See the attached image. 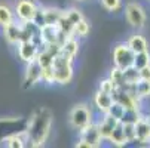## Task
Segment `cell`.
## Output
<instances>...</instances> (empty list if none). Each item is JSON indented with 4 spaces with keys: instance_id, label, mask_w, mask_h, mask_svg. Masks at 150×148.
Wrapping results in <instances>:
<instances>
[{
    "instance_id": "cell-16",
    "label": "cell",
    "mask_w": 150,
    "mask_h": 148,
    "mask_svg": "<svg viewBox=\"0 0 150 148\" xmlns=\"http://www.w3.org/2000/svg\"><path fill=\"white\" fill-rule=\"evenodd\" d=\"M42 15H43L45 25H57L59 18L64 15V12L59 9H55V8H48V9L42 11Z\"/></svg>"
},
{
    "instance_id": "cell-6",
    "label": "cell",
    "mask_w": 150,
    "mask_h": 148,
    "mask_svg": "<svg viewBox=\"0 0 150 148\" xmlns=\"http://www.w3.org/2000/svg\"><path fill=\"white\" fill-rule=\"evenodd\" d=\"M39 46L34 40H25L18 43V55L24 62H31L37 58Z\"/></svg>"
},
{
    "instance_id": "cell-36",
    "label": "cell",
    "mask_w": 150,
    "mask_h": 148,
    "mask_svg": "<svg viewBox=\"0 0 150 148\" xmlns=\"http://www.w3.org/2000/svg\"><path fill=\"white\" fill-rule=\"evenodd\" d=\"M146 120H147V123H149V124H150V114H149V116H147V117H146Z\"/></svg>"
},
{
    "instance_id": "cell-30",
    "label": "cell",
    "mask_w": 150,
    "mask_h": 148,
    "mask_svg": "<svg viewBox=\"0 0 150 148\" xmlns=\"http://www.w3.org/2000/svg\"><path fill=\"white\" fill-rule=\"evenodd\" d=\"M64 15H66V18H69L74 25L79 22V21H82V19H83L82 12H80V11H77V9H74V8H71V9L66 11V12H64Z\"/></svg>"
},
{
    "instance_id": "cell-15",
    "label": "cell",
    "mask_w": 150,
    "mask_h": 148,
    "mask_svg": "<svg viewBox=\"0 0 150 148\" xmlns=\"http://www.w3.org/2000/svg\"><path fill=\"white\" fill-rule=\"evenodd\" d=\"M128 46H129V49L134 52V53H138V52H144V51H149V45L147 41L143 36L140 34H134L131 36L129 39H128Z\"/></svg>"
},
{
    "instance_id": "cell-29",
    "label": "cell",
    "mask_w": 150,
    "mask_h": 148,
    "mask_svg": "<svg viewBox=\"0 0 150 148\" xmlns=\"http://www.w3.org/2000/svg\"><path fill=\"white\" fill-rule=\"evenodd\" d=\"M42 81H45L48 84H52L55 83V77H54V67L49 65V67H43L42 68Z\"/></svg>"
},
{
    "instance_id": "cell-1",
    "label": "cell",
    "mask_w": 150,
    "mask_h": 148,
    "mask_svg": "<svg viewBox=\"0 0 150 148\" xmlns=\"http://www.w3.org/2000/svg\"><path fill=\"white\" fill-rule=\"evenodd\" d=\"M51 128H52V113L45 107L37 108L31 114V117L28 120L27 130L24 133L27 142H30L31 147L45 145V142L49 136Z\"/></svg>"
},
{
    "instance_id": "cell-12",
    "label": "cell",
    "mask_w": 150,
    "mask_h": 148,
    "mask_svg": "<svg viewBox=\"0 0 150 148\" xmlns=\"http://www.w3.org/2000/svg\"><path fill=\"white\" fill-rule=\"evenodd\" d=\"M54 77H55V83H58V84L70 83L71 79H73V67L67 65V67L54 68Z\"/></svg>"
},
{
    "instance_id": "cell-27",
    "label": "cell",
    "mask_w": 150,
    "mask_h": 148,
    "mask_svg": "<svg viewBox=\"0 0 150 148\" xmlns=\"http://www.w3.org/2000/svg\"><path fill=\"white\" fill-rule=\"evenodd\" d=\"M89 30H91V25L85 21V18L82 21L74 25V30H73V36H79V37H86L89 34Z\"/></svg>"
},
{
    "instance_id": "cell-18",
    "label": "cell",
    "mask_w": 150,
    "mask_h": 148,
    "mask_svg": "<svg viewBox=\"0 0 150 148\" xmlns=\"http://www.w3.org/2000/svg\"><path fill=\"white\" fill-rule=\"evenodd\" d=\"M143 116L140 114V108H125L123 110V114L120 117V123H137Z\"/></svg>"
},
{
    "instance_id": "cell-17",
    "label": "cell",
    "mask_w": 150,
    "mask_h": 148,
    "mask_svg": "<svg viewBox=\"0 0 150 148\" xmlns=\"http://www.w3.org/2000/svg\"><path fill=\"white\" fill-rule=\"evenodd\" d=\"M109 141L116 145V147H122V145H126V139H125V133H123V124L119 121L116 126H115V129L112 130L110 136H109Z\"/></svg>"
},
{
    "instance_id": "cell-24",
    "label": "cell",
    "mask_w": 150,
    "mask_h": 148,
    "mask_svg": "<svg viewBox=\"0 0 150 148\" xmlns=\"http://www.w3.org/2000/svg\"><path fill=\"white\" fill-rule=\"evenodd\" d=\"M11 22H13L12 11L8 6H5V5H0V25L5 27V25H9Z\"/></svg>"
},
{
    "instance_id": "cell-8",
    "label": "cell",
    "mask_w": 150,
    "mask_h": 148,
    "mask_svg": "<svg viewBox=\"0 0 150 148\" xmlns=\"http://www.w3.org/2000/svg\"><path fill=\"white\" fill-rule=\"evenodd\" d=\"M80 139H83L85 142H88L91 148H95V147H100L101 142H103V138L98 132V128L97 124L91 123L88 124L86 128L80 129Z\"/></svg>"
},
{
    "instance_id": "cell-23",
    "label": "cell",
    "mask_w": 150,
    "mask_h": 148,
    "mask_svg": "<svg viewBox=\"0 0 150 148\" xmlns=\"http://www.w3.org/2000/svg\"><path fill=\"white\" fill-rule=\"evenodd\" d=\"M123 77H125L126 84H135L140 80V71L134 65H131L123 70Z\"/></svg>"
},
{
    "instance_id": "cell-35",
    "label": "cell",
    "mask_w": 150,
    "mask_h": 148,
    "mask_svg": "<svg viewBox=\"0 0 150 148\" xmlns=\"http://www.w3.org/2000/svg\"><path fill=\"white\" fill-rule=\"evenodd\" d=\"M76 148H91V147H89L88 142H85L83 139H79V141L76 142Z\"/></svg>"
},
{
    "instance_id": "cell-14",
    "label": "cell",
    "mask_w": 150,
    "mask_h": 148,
    "mask_svg": "<svg viewBox=\"0 0 150 148\" xmlns=\"http://www.w3.org/2000/svg\"><path fill=\"white\" fill-rule=\"evenodd\" d=\"M77 52H79V43H77V40L74 39V36L67 37V40L61 45V53L66 55L70 59H74Z\"/></svg>"
},
{
    "instance_id": "cell-3",
    "label": "cell",
    "mask_w": 150,
    "mask_h": 148,
    "mask_svg": "<svg viewBox=\"0 0 150 148\" xmlns=\"http://www.w3.org/2000/svg\"><path fill=\"white\" fill-rule=\"evenodd\" d=\"M134 56L135 53L129 49L128 45H117L113 49V61H115V67H119L120 70H125L128 67H131L134 64Z\"/></svg>"
},
{
    "instance_id": "cell-10",
    "label": "cell",
    "mask_w": 150,
    "mask_h": 148,
    "mask_svg": "<svg viewBox=\"0 0 150 148\" xmlns=\"http://www.w3.org/2000/svg\"><path fill=\"white\" fill-rule=\"evenodd\" d=\"M21 30H23V25H18L15 22H11L9 25H5L3 27V34H5V39L12 45H18L21 41Z\"/></svg>"
},
{
    "instance_id": "cell-22",
    "label": "cell",
    "mask_w": 150,
    "mask_h": 148,
    "mask_svg": "<svg viewBox=\"0 0 150 148\" xmlns=\"http://www.w3.org/2000/svg\"><path fill=\"white\" fill-rule=\"evenodd\" d=\"M110 80L113 81V84L116 88H123L126 86V81L123 77V70H120L119 67H113L110 71Z\"/></svg>"
},
{
    "instance_id": "cell-11",
    "label": "cell",
    "mask_w": 150,
    "mask_h": 148,
    "mask_svg": "<svg viewBox=\"0 0 150 148\" xmlns=\"http://www.w3.org/2000/svg\"><path fill=\"white\" fill-rule=\"evenodd\" d=\"M149 139H150V124L144 117H141L135 123V141L144 144L149 142Z\"/></svg>"
},
{
    "instance_id": "cell-9",
    "label": "cell",
    "mask_w": 150,
    "mask_h": 148,
    "mask_svg": "<svg viewBox=\"0 0 150 148\" xmlns=\"http://www.w3.org/2000/svg\"><path fill=\"white\" fill-rule=\"evenodd\" d=\"M117 123H119L117 119H115V117H112L110 114L104 113V119H103L100 123H97V128H98V132H100L101 138H103V139H109L112 130L115 129V126H116Z\"/></svg>"
},
{
    "instance_id": "cell-37",
    "label": "cell",
    "mask_w": 150,
    "mask_h": 148,
    "mask_svg": "<svg viewBox=\"0 0 150 148\" xmlns=\"http://www.w3.org/2000/svg\"><path fill=\"white\" fill-rule=\"evenodd\" d=\"M74 2H83V0H74Z\"/></svg>"
},
{
    "instance_id": "cell-7",
    "label": "cell",
    "mask_w": 150,
    "mask_h": 148,
    "mask_svg": "<svg viewBox=\"0 0 150 148\" xmlns=\"http://www.w3.org/2000/svg\"><path fill=\"white\" fill-rule=\"evenodd\" d=\"M42 80V67L40 64L34 59L31 62H27V70H25V76H24V86L25 88H31L34 84H37Z\"/></svg>"
},
{
    "instance_id": "cell-32",
    "label": "cell",
    "mask_w": 150,
    "mask_h": 148,
    "mask_svg": "<svg viewBox=\"0 0 150 148\" xmlns=\"http://www.w3.org/2000/svg\"><path fill=\"white\" fill-rule=\"evenodd\" d=\"M115 88H116V86L113 84V81H112L110 79H105V80H103V81L100 83L98 90H101V92H105V93H112Z\"/></svg>"
},
{
    "instance_id": "cell-4",
    "label": "cell",
    "mask_w": 150,
    "mask_h": 148,
    "mask_svg": "<svg viewBox=\"0 0 150 148\" xmlns=\"http://www.w3.org/2000/svg\"><path fill=\"white\" fill-rule=\"evenodd\" d=\"M125 15H126V19L134 28L140 30L144 27L146 24V13H144V9L138 5V3H128L126 8H125Z\"/></svg>"
},
{
    "instance_id": "cell-13",
    "label": "cell",
    "mask_w": 150,
    "mask_h": 148,
    "mask_svg": "<svg viewBox=\"0 0 150 148\" xmlns=\"http://www.w3.org/2000/svg\"><path fill=\"white\" fill-rule=\"evenodd\" d=\"M94 104L95 107L101 111V113H107V110L110 108V105L113 104V98L110 93H105V92H101L98 90L94 96Z\"/></svg>"
},
{
    "instance_id": "cell-19",
    "label": "cell",
    "mask_w": 150,
    "mask_h": 148,
    "mask_svg": "<svg viewBox=\"0 0 150 148\" xmlns=\"http://www.w3.org/2000/svg\"><path fill=\"white\" fill-rule=\"evenodd\" d=\"M135 93L138 95L140 99H144V98H150V80H144V79H140L135 84Z\"/></svg>"
},
{
    "instance_id": "cell-20",
    "label": "cell",
    "mask_w": 150,
    "mask_h": 148,
    "mask_svg": "<svg viewBox=\"0 0 150 148\" xmlns=\"http://www.w3.org/2000/svg\"><path fill=\"white\" fill-rule=\"evenodd\" d=\"M57 55H54L48 48H45L43 51H39V53H37V58H36V61L40 64V67L43 68V67H49V65H52V62H54V58H55Z\"/></svg>"
},
{
    "instance_id": "cell-28",
    "label": "cell",
    "mask_w": 150,
    "mask_h": 148,
    "mask_svg": "<svg viewBox=\"0 0 150 148\" xmlns=\"http://www.w3.org/2000/svg\"><path fill=\"white\" fill-rule=\"evenodd\" d=\"M123 124V133L126 142H134L135 141V124L134 123H122Z\"/></svg>"
},
{
    "instance_id": "cell-5",
    "label": "cell",
    "mask_w": 150,
    "mask_h": 148,
    "mask_svg": "<svg viewBox=\"0 0 150 148\" xmlns=\"http://www.w3.org/2000/svg\"><path fill=\"white\" fill-rule=\"evenodd\" d=\"M37 11H39L37 6L31 0H21L15 8V13L21 22H30V21H33Z\"/></svg>"
},
{
    "instance_id": "cell-2",
    "label": "cell",
    "mask_w": 150,
    "mask_h": 148,
    "mask_svg": "<svg viewBox=\"0 0 150 148\" xmlns=\"http://www.w3.org/2000/svg\"><path fill=\"white\" fill-rule=\"evenodd\" d=\"M69 121L74 129L80 130L92 123V113L85 104L74 105L69 114Z\"/></svg>"
},
{
    "instance_id": "cell-33",
    "label": "cell",
    "mask_w": 150,
    "mask_h": 148,
    "mask_svg": "<svg viewBox=\"0 0 150 148\" xmlns=\"http://www.w3.org/2000/svg\"><path fill=\"white\" fill-rule=\"evenodd\" d=\"M101 5L110 12H115L120 8V0H101Z\"/></svg>"
},
{
    "instance_id": "cell-25",
    "label": "cell",
    "mask_w": 150,
    "mask_h": 148,
    "mask_svg": "<svg viewBox=\"0 0 150 148\" xmlns=\"http://www.w3.org/2000/svg\"><path fill=\"white\" fill-rule=\"evenodd\" d=\"M25 142H27V139L23 138L21 135H11V136L5 138V144L9 148H23L25 145Z\"/></svg>"
},
{
    "instance_id": "cell-21",
    "label": "cell",
    "mask_w": 150,
    "mask_h": 148,
    "mask_svg": "<svg viewBox=\"0 0 150 148\" xmlns=\"http://www.w3.org/2000/svg\"><path fill=\"white\" fill-rule=\"evenodd\" d=\"M137 70H141L144 67H149L150 65V53L149 51H144V52H138L135 53L134 56V64H132Z\"/></svg>"
},
{
    "instance_id": "cell-31",
    "label": "cell",
    "mask_w": 150,
    "mask_h": 148,
    "mask_svg": "<svg viewBox=\"0 0 150 148\" xmlns=\"http://www.w3.org/2000/svg\"><path fill=\"white\" fill-rule=\"evenodd\" d=\"M123 107L120 104H117V102H115L113 101V104L110 105V108L107 110V114H110L112 117H115V119H117V120H120V117H122V114H123Z\"/></svg>"
},
{
    "instance_id": "cell-26",
    "label": "cell",
    "mask_w": 150,
    "mask_h": 148,
    "mask_svg": "<svg viewBox=\"0 0 150 148\" xmlns=\"http://www.w3.org/2000/svg\"><path fill=\"white\" fill-rule=\"evenodd\" d=\"M57 27L62 31V33H66L67 36H73V30H74V24L71 22V21L69 18H66V15H62L58 21V24Z\"/></svg>"
},
{
    "instance_id": "cell-34",
    "label": "cell",
    "mask_w": 150,
    "mask_h": 148,
    "mask_svg": "<svg viewBox=\"0 0 150 148\" xmlns=\"http://www.w3.org/2000/svg\"><path fill=\"white\" fill-rule=\"evenodd\" d=\"M140 71V79H144V80H150V65L149 67H144Z\"/></svg>"
},
{
    "instance_id": "cell-38",
    "label": "cell",
    "mask_w": 150,
    "mask_h": 148,
    "mask_svg": "<svg viewBox=\"0 0 150 148\" xmlns=\"http://www.w3.org/2000/svg\"><path fill=\"white\" fill-rule=\"evenodd\" d=\"M149 142H150V139H149Z\"/></svg>"
}]
</instances>
